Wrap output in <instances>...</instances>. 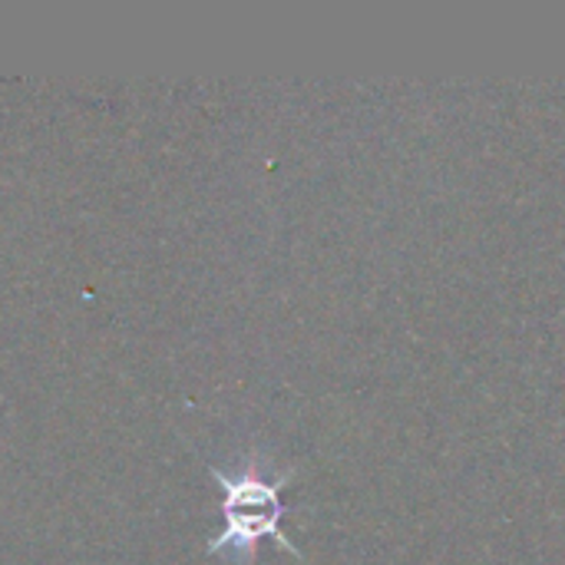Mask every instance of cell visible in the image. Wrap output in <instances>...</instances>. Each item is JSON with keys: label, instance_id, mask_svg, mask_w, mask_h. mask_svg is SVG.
<instances>
[{"label": "cell", "instance_id": "6da1fadb", "mask_svg": "<svg viewBox=\"0 0 565 565\" xmlns=\"http://www.w3.org/2000/svg\"><path fill=\"white\" fill-rule=\"evenodd\" d=\"M212 477L218 480L225 500H222V516H225V526L222 533L209 543V553H218V550H235V553H248L255 550V543L262 536H275L281 540L288 550L291 543L278 533V523L285 516V507L278 500L281 487L288 483V477L281 480H265V473L248 463L245 470L238 473H225V470H212Z\"/></svg>", "mask_w": 565, "mask_h": 565}]
</instances>
